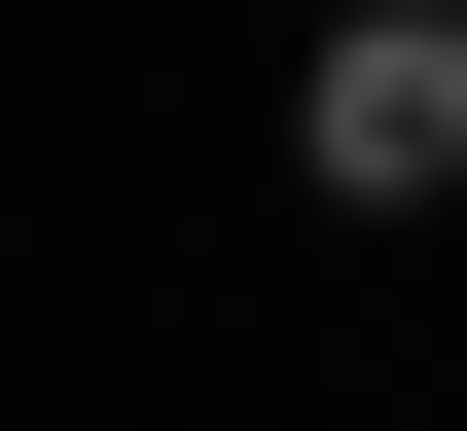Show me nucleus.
<instances>
[{"label":"nucleus","mask_w":467,"mask_h":431,"mask_svg":"<svg viewBox=\"0 0 467 431\" xmlns=\"http://www.w3.org/2000/svg\"><path fill=\"white\" fill-rule=\"evenodd\" d=\"M288 180L324 216H431L467 180V0H324V36H288Z\"/></svg>","instance_id":"nucleus-1"}]
</instances>
